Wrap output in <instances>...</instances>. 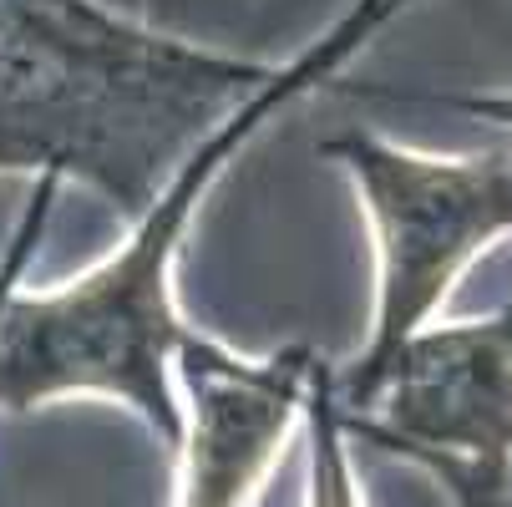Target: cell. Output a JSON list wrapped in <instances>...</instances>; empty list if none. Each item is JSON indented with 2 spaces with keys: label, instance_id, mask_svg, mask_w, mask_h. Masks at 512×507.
<instances>
[{
  "label": "cell",
  "instance_id": "52a82bcc",
  "mask_svg": "<svg viewBox=\"0 0 512 507\" xmlns=\"http://www.w3.org/2000/svg\"><path fill=\"white\" fill-rule=\"evenodd\" d=\"M56 183H61V173H41V183H36V198H31V208H26V219H21V229H16V239H11L6 259H0V305L11 300V289H16V279H21V264H26V254L36 249L41 229H46V213H51Z\"/></svg>",
  "mask_w": 512,
  "mask_h": 507
},
{
  "label": "cell",
  "instance_id": "6da1fadb",
  "mask_svg": "<svg viewBox=\"0 0 512 507\" xmlns=\"http://www.w3.org/2000/svg\"><path fill=\"white\" fill-rule=\"evenodd\" d=\"M269 77L97 0H0V168L82 173L137 224Z\"/></svg>",
  "mask_w": 512,
  "mask_h": 507
},
{
  "label": "cell",
  "instance_id": "277c9868",
  "mask_svg": "<svg viewBox=\"0 0 512 507\" xmlns=\"http://www.w3.org/2000/svg\"><path fill=\"white\" fill-rule=\"evenodd\" d=\"M340 426L426 462L457 507H502L512 472V300L411 335L340 406Z\"/></svg>",
  "mask_w": 512,
  "mask_h": 507
},
{
  "label": "cell",
  "instance_id": "3957f363",
  "mask_svg": "<svg viewBox=\"0 0 512 507\" xmlns=\"http://www.w3.org/2000/svg\"><path fill=\"white\" fill-rule=\"evenodd\" d=\"M325 153L355 178L376 229V320L355 371L335 381L355 396L386 360L426 330L457 274L502 234H512V158H436L376 132L330 137Z\"/></svg>",
  "mask_w": 512,
  "mask_h": 507
},
{
  "label": "cell",
  "instance_id": "5b68a950",
  "mask_svg": "<svg viewBox=\"0 0 512 507\" xmlns=\"http://www.w3.org/2000/svg\"><path fill=\"white\" fill-rule=\"evenodd\" d=\"M315 360V350L244 360L213 340H198L178 360L188 381L178 507H249L254 487L279 457L284 431L305 406Z\"/></svg>",
  "mask_w": 512,
  "mask_h": 507
},
{
  "label": "cell",
  "instance_id": "7a4b0ae2",
  "mask_svg": "<svg viewBox=\"0 0 512 507\" xmlns=\"http://www.w3.org/2000/svg\"><path fill=\"white\" fill-rule=\"evenodd\" d=\"M401 0H360L335 21L300 61L274 66V77L183 158L153 208L132 224V239L102 259L77 284L51 295H16L0 305V406L31 411L56 396H117L142 411L168 447L183 442V401L173 391V366L203 340L173 310V259L193 213L229 158L300 92L360 51Z\"/></svg>",
  "mask_w": 512,
  "mask_h": 507
},
{
  "label": "cell",
  "instance_id": "8992f818",
  "mask_svg": "<svg viewBox=\"0 0 512 507\" xmlns=\"http://www.w3.org/2000/svg\"><path fill=\"white\" fill-rule=\"evenodd\" d=\"M305 416H310V492L305 507H365L355 487V467L345 452V426L335 401V371L315 360L305 386Z\"/></svg>",
  "mask_w": 512,
  "mask_h": 507
},
{
  "label": "cell",
  "instance_id": "ba28073f",
  "mask_svg": "<svg viewBox=\"0 0 512 507\" xmlns=\"http://www.w3.org/2000/svg\"><path fill=\"white\" fill-rule=\"evenodd\" d=\"M502 507H512V472H507V502Z\"/></svg>",
  "mask_w": 512,
  "mask_h": 507
}]
</instances>
